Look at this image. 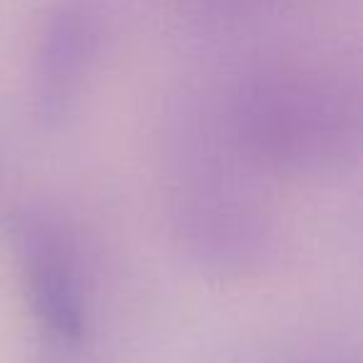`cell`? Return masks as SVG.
Listing matches in <instances>:
<instances>
[{"label":"cell","mask_w":363,"mask_h":363,"mask_svg":"<svg viewBox=\"0 0 363 363\" xmlns=\"http://www.w3.org/2000/svg\"><path fill=\"white\" fill-rule=\"evenodd\" d=\"M97 45L100 23L85 3H62L43 23L33 62V95L45 125L60 127L77 110Z\"/></svg>","instance_id":"cell-2"},{"label":"cell","mask_w":363,"mask_h":363,"mask_svg":"<svg viewBox=\"0 0 363 363\" xmlns=\"http://www.w3.org/2000/svg\"><path fill=\"white\" fill-rule=\"evenodd\" d=\"M33 316L48 346L72 353L87 328V301L77 257L65 234L43 217H23L16 227Z\"/></svg>","instance_id":"cell-1"}]
</instances>
